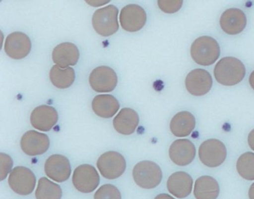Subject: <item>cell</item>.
<instances>
[{"label":"cell","instance_id":"cell-1","mask_svg":"<svg viewBox=\"0 0 254 199\" xmlns=\"http://www.w3.org/2000/svg\"><path fill=\"white\" fill-rule=\"evenodd\" d=\"M245 74L246 69L243 62L233 56H226L220 59L214 68L215 79L223 86L239 84L243 80Z\"/></svg>","mask_w":254,"mask_h":199},{"label":"cell","instance_id":"cell-2","mask_svg":"<svg viewBox=\"0 0 254 199\" xmlns=\"http://www.w3.org/2000/svg\"><path fill=\"white\" fill-rule=\"evenodd\" d=\"M193 60L203 66L212 65L220 56L218 42L209 36H202L196 39L190 49Z\"/></svg>","mask_w":254,"mask_h":199},{"label":"cell","instance_id":"cell-3","mask_svg":"<svg viewBox=\"0 0 254 199\" xmlns=\"http://www.w3.org/2000/svg\"><path fill=\"white\" fill-rule=\"evenodd\" d=\"M132 175L136 185L145 190L156 188L163 179L161 168L151 160H142L136 163Z\"/></svg>","mask_w":254,"mask_h":199},{"label":"cell","instance_id":"cell-4","mask_svg":"<svg viewBox=\"0 0 254 199\" xmlns=\"http://www.w3.org/2000/svg\"><path fill=\"white\" fill-rule=\"evenodd\" d=\"M118 16V8L114 4L98 9L92 18L93 28L99 35L110 37L116 34L120 28Z\"/></svg>","mask_w":254,"mask_h":199},{"label":"cell","instance_id":"cell-5","mask_svg":"<svg viewBox=\"0 0 254 199\" xmlns=\"http://www.w3.org/2000/svg\"><path fill=\"white\" fill-rule=\"evenodd\" d=\"M227 154L225 145L218 139L206 140L199 147V159L207 167L215 168L221 166L225 161Z\"/></svg>","mask_w":254,"mask_h":199},{"label":"cell","instance_id":"cell-6","mask_svg":"<svg viewBox=\"0 0 254 199\" xmlns=\"http://www.w3.org/2000/svg\"><path fill=\"white\" fill-rule=\"evenodd\" d=\"M102 176L108 180L120 178L126 169V160L124 156L115 151H109L102 154L96 163Z\"/></svg>","mask_w":254,"mask_h":199},{"label":"cell","instance_id":"cell-7","mask_svg":"<svg viewBox=\"0 0 254 199\" xmlns=\"http://www.w3.org/2000/svg\"><path fill=\"white\" fill-rule=\"evenodd\" d=\"M10 188L20 196H29L35 190L37 178L35 173L26 166L14 168L8 175Z\"/></svg>","mask_w":254,"mask_h":199},{"label":"cell","instance_id":"cell-8","mask_svg":"<svg viewBox=\"0 0 254 199\" xmlns=\"http://www.w3.org/2000/svg\"><path fill=\"white\" fill-rule=\"evenodd\" d=\"M72 184L80 193H93L99 187L100 176L94 166L81 164L75 168L72 174Z\"/></svg>","mask_w":254,"mask_h":199},{"label":"cell","instance_id":"cell-9","mask_svg":"<svg viewBox=\"0 0 254 199\" xmlns=\"http://www.w3.org/2000/svg\"><path fill=\"white\" fill-rule=\"evenodd\" d=\"M89 83L93 90L99 93L113 92L118 83V77L114 69L108 66H99L90 73Z\"/></svg>","mask_w":254,"mask_h":199},{"label":"cell","instance_id":"cell-10","mask_svg":"<svg viewBox=\"0 0 254 199\" xmlns=\"http://www.w3.org/2000/svg\"><path fill=\"white\" fill-rule=\"evenodd\" d=\"M146 21V12L139 4H127L120 12V25L125 31L128 32L140 31L145 26Z\"/></svg>","mask_w":254,"mask_h":199},{"label":"cell","instance_id":"cell-11","mask_svg":"<svg viewBox=\"0 0 254 199\" xmlns=\"http://www.w3.org/2000/svg\"><path fill=\"white\" fill-rule=\"evenodd\" d=\"M46 175L56 182L67 181L71 175L70 162L66 156L56 154L50 156L44 164Z\"/></svg>","mask_w":254,"mask_h":199},{"label":"cell","instance_id":"cell-12","mask_svg":"<svg viewBox=\"0 0 254 199\" xmlns=\"http://www.w3.org/2000/svg\"><path fill=\"white\" fill-rule=\"evenodd\" d=\"M212 78L206 70L196 68L187 74L185 80L186 88L189 93L196 97L203 96L212 89Z\"/></svg>","mask_w":254,"mask_h":199},{"label":"cell","instance_id":"cell-13","mask_svg":"<svg viewBox=\"0 0 254 199\" xmlns=\"http://www.w3.org/2000/svg\"><path fill=\"white\" fill-rule=\"evenodd\" d=\"M50 141L46 134L29 130L22 136L20 147L25 154L29 156L41 155L50 148Z\"/></svg>","mask_w":254,"mask_h":199},{"label":"cell","instance_id":"cell-14","mask_svg":"<svg viewBox=\"0 0 254 199\" xmlns=\"http://www.w3.org/2000/svg\"><path fill=\"white\" fill-rule=\"evenodd\" d=\"M32 42L29 36L23 32H14L6 37L5 51L9 57L20 59L30 53Z\"/></svg>","mask_w":254,"mask_h":199},{"label":"cell","instance_id":"cell-15","mask_svg":"<svg viewBox=\"0 0 254 199\" xmlns=\"http://www.w3.org/2000/svg\"><path fill=\"white\" fill-rule=\"evenodd\" d=\"M169 157L175 164L185 166L190 164L196 155L194 144L188 139H178L171 144Z\"/></svg>","mask_w":254,"mask_h":199},{"label":"cell","instance_id":"cell-16","mask_svg":"<svg viewBox=\"0 0 254 199\" xmlns=\"http://www.w3.org/2000/svg\"><path fill=\"white\" fill-rule=\"evenodd\" d=\"M59 121V113L54 107L41 105L32 111L30 122L35 129L42 132L51 130Z\"/></svg>","mask_w":254,"mask_h":199},{"label":"cell","instance_id":"cell-17","mask_svg":"<svg viewBox=\"0 0 254 199\" xmlns=\"http://www.w3.org/2000/svg\"><path fill=\"white\" fill-rule=\"evenodd\" d=\"M246 15L239 8L227 9L220 18L221 29L230 35L240 34L246 28Z\"/></svg>","mask_w":254,"mask_h":199},{"label":"cell","instance_id":"cell-18","mask_svg":"<svg viewBox=\"0 0 254 199\" xmlns=\"http://www.w3.org/2000/svg\"><path fill=\"white\" fill-rule=\"evenodd\" d=\"M166 186L172 196L178 199H185L192 191L193 179L190 174L180 171L169 177Z\"/></svg>","mask_w":254,"mask_h":199},{"label":"cell","instance_id":"cell-19","mask_svg":"<svg viewBox=\"0 0 254 199\" xmlns=\"http://www.w3.org/2000/svg\"><path fill=\"white\" fill-rule=\"evenodd\" d=\"M53 60L60 68H66L75 65L79 59V50L72 43H63L58 45L53 51Z\"/></svg>","mask_w":254,"mask_h":199},{"label":"cell","instance_id":"cell-20","mask_svg":"<svg viewBox=\"0 0 254 199\" xmlns=\"http://www.w3.org/2000/svg\"><path fill=\"white\" fill-rule=\"evenodd\" d=\"M139 123L137 112L130 108H124L114 117L113 124L118 133L130 135L136 131Z\"/></svg>","mask_w":254,"mask_h":199},{"label":"cell","instance_id":"cell-21","mask_svg":"<svg viewBox=\"0 0 254 199\" xmlns=\"http://www.w3.org/2000/svg\"><path fill=\"white\" fill-rule=\"evenodd\" d=\"M195 117L188 111L177 113L170 122V130L175 136L183 138L190 135L195 128Z\"/></svg>","mask_w":254,"mask_h":199},{"label":"cell","instance_id":"cell-22","mask_svg":"<svg viewBox=\"0 0 254 199\" xmlns=\"http://www.w3.org/2000/svg\"><path fill=\"white\" fill-rule=\"evenodd\" d=\"M120 104L115 97L111 95H99L93 98L92 108L99 117L111 118L119 110Z\"/></svg>","mask_w":254,"mask_h":199},{"label":"cell","instance_id":"cell-23","mask_svg":"<svg viewBox=\"0 0 254 199\" xmlns=\"http://www.w3.org/2000/svg\"><path fill=\"white\" fill-rule=\"evenodd\" d=\"M196 199H217L220 193V187L216 179L209 175L197 178L194 185Z\"/></svg>","mask_w":254,"mask_h":199},{"label":"cell","instance_id":"cell-24","mask_svg":"<svg viewBox=\"0 0 254 199\" xmlns=\"http://www.w3.org/2000/svg\"><path fill=\"white\" fill-rule=\"evenodd\" d=\"M50 78L53 86L58 89H67L75 81V71L72 67L62 68L56 65L50 70Z\"/></svg>","mask_w":254,"mask_h":199},{"label":"cell","instance_id":"cell-25","mask_svg":"<svg viewBox=\"0 0 254 199\" xmlns=\"http://www.w3.org/2000/svg\"><path fill=\"white\" fill-rule=\"evenodd\" d=\"M62 194L59 184L50 181L47 177L40 178L35 191L36 199H62Z\"/></svg>","mask_w":254,"mask_h":199},{"label":"cell","instance_id":"cell-26","mask_svg":"<svg viewBox=\"0 0 254 199\" xmlns=\"http://www.w3.org/2000/svg\"><path fill=\"white\" fill-rule=\"evenodd\" d=\"M236 170L244 179L254 181V152L243 153L236 162Z\"/></svg>","mask_w":254,"mask_h":199},{"label":"cell","instance_id":"cell-27","mask_svg":"<svg viewBox=\"0 0 254 199\" xmlns=\"http://www.w3.org/2000/svg\"><path fill=\"white\" fill-rule=\"evenodd\" d=\"M94 199H122V195L116 186L104 184L95 193Z\"/></svg>","mask_w":254,"mask_h":199},{"label":"cell","instance_id":"cell-28","mask_svg":"<svg viewBox=\"0 0 254 199\" xmlns=\"http://www.w3.org/2000/svg\"><path fill=\"white\" fill-rule=\"evenodd\" d=\"M13 162L11 156L5 153H0V181H3L12 171Z\"/></svg>","mask_w":254,"mask_h":199},{"label":"cell","instance_id":"cell-29","mask_svg":"<svg viewBox=\"0 0 254 199\" xmlns=\"http://www.w3.org/2000/svg\"><path fill=\"white\" fill-rule=\"evenodd\" d=\"M159 7L162 11L166 13H175L181 8L183 5L182 0H174V1H166V0H159L157 1Z\"/></svg>","mask_w":254,"mask_h":199},{"label":"cell","instance_id":"cell-30","mask_svg":"<svg viewBox=\"0 0 254 199\" xmlns=\"http://www.w3.org/2000/svg\"><path fill=\"white\" fill-rule=\"evenodd\" d=\"M248 143L250 148L254 151V129L248 135Z\"/></svg>","mask_w":254,"mask_h":199},{"label":"cell","instance_id":"cell-31","mask_svg":"<svg viewBox=\"0 0 254 199\" xmlns=\"http://www.w3.org/2000/svg\"><path fill=\"white\" fill-rule=\"evenodd\" d=\"M154 199H175V198L172 197L170 195L166 194V193H160L157 195Z\"/></svg>","mask_w":254,"mask_h":199},{"label":"cell","instance_id":"cell-32","mask_svg":"<svg viewBox=\"0 0 254 199\" xmlns=\"http://www.w3.org/2000/svg\"><path fill=\"white\" fill-rule=\"evenodd\" d=\"M89 4L93 6H100L109 2V1H87Z\"/></svg>","mask_w":254,"mask_h":199},{"label":"cell","instance_id":"cell-33","mask_svg":"<svg viewBox=\"0 0 254 199\" xmlns=\"http://www.w3.org/2000/svg\"><path fill=\"white\" fill-rule=\"evenodd\" d=\"M248 196H249V199H254V182L250 187L249 190H248Z\"/></svg>","mask_w":254,"mask_h":199},{"label":"cell","instance_id":"cell-34","mask_svg":"<svg viewBox=\"0 0 254 199\" xmlns=\"http://www.w3.org/2000/svg\"><path fill=\"white\" fill-rule=\"evenodd\" d=\"M249 83L251 88L254 90V71H252L249 77Z\"/></svg>","mask_w":254,"mask_h":199}]
</instances>
